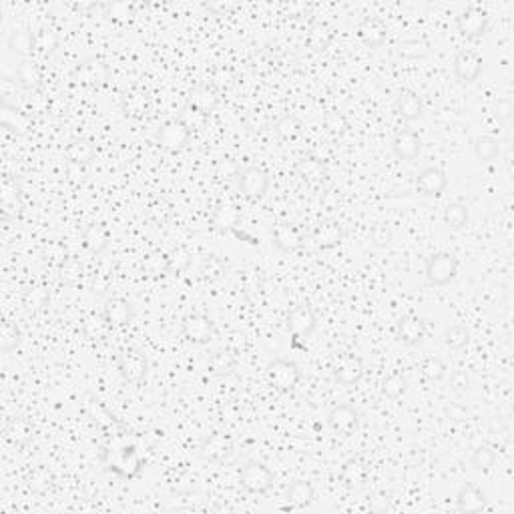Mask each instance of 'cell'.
I'll return each mask as SVG.
<instances>
[{
  "label": "cell",
  "instance_id": "83f0119b",
  "mask_svg": "<svg viewBox=\"0 0 514 514\" xmlns=\"http://www.w3.org/2000/svg\"><path fill=\"white\" fill-rule=\"evenodd\" d=\"M298 177L303 183H310V185H320L326 177H328V167L326 163L318 157H303L298 163Z\"/></svg>",
  "mask_w": 514,
  "mask_h": 514
},
{
  "label": "cell",
  "instance_id": "db71d44e",
  "mask_svg": "<svg viewBox=\"0 0 514 514\" xmlns=\"http://www.w3.org/2000/svg\"><path fill=\"white\" fill-rule=\"evenodd\" d=\"M392 229L388 227V225H376L374 229H372V243L376 247H388L392 243Z\"/></svg>",
  "mask_w": 514,
  "mask_h": 514
},
{
  "label": "cell",
  "instance_id": "4fadbf2b",
  "mask_svg": "<svg viewBox=\"0 0 514 514\" xmlns=\"http://www.w3.org/2000/svg\"><path fill=\"white\" fill-rule=\"evenodd\" d=\"M0 209L6 219L19 217L22 211V189L12 177H2L0 181Z\"/></svg>",
  "mask_w": 514,
  "mask_h": 514
},
{
  "label": "cell",
  "instance_id": "680465c9",
  "mask_svg": "<svg viewBox=\"0 0 514 514\" xmlns=\"http://www.w3.org/2000/svg\"><path fill=\"white\" fill-rule=\"evenodd\" d=\"M209 11H213V12H219V14H227V12H231V11H236L237 9V4L236 2H211V4H205Z\"/></svg>",
  "mask_w": 514,
  "mask_h": 514
},
{
  "label": "cell",
  "instance_id": "bcb514c9",
  "mask_svg": "<svg viewBox=\"0 0 514 514\" xmlns=\"http://www.w3.org/2000/svg\"><path fill=\"white\" fill-rule=\"evenodd\" d=\"M207 119H209V115H205L203 111L191 107V105L187 109H183L181 115H179V121H181L183 125L189 128L191 133L193 131H201V128L207 125Z\"/></svg>",
  "mask_w": 514,
  "mask_h": 514
},
{
  "label": "cell",
  "instance_id": "4dcf8cb0",
  "mask_svg": "<svg viewBox=\"0 0 514 514\" xmlns=\"http://www.w3.org/2000/svg\"><path fill=\"white\" fill-rule=\"evenodd\" d=\"M66 159L71 161V163H75V165H86V163H91V161L95 159V145L91 143V141L86 139H75L69 143V147H66Z\"/></svg>",
  "mask_w": 514,
  "mask_h": 514
},
{
  "label": "cell",
  "instance_id": "277c9868",
  "mask_svg": "<svg viewBox=\"0 0 514 514\" xmlns=\"http://www.w3.org/2000/svg\"><path fill=\"white\" fill-rule=\"evenodd\" d=\"M73 79L79 85L103 86L107 85L109 79H111V69L101 59H86L81 64H76Z\"/></svg>",
  "mask_w": 514,
  "mask_h": 514
},
{
  "label": "cell",
  "instance_id": "74e56055",
  "mask_svg": "<svg viewBox=\"0 0 514 514\" xmlns=\"http://www.w3.org/2000/svg\"><path fill=\"white\" fill-rule=\"evenodd\" d=\"M288 500L289 504H293L298 508L310 506L311 500H313V486L308 480L291 482L288 488Z\"/></svg>",
  "mask_w": 514,
  "mask_h": 514
},
{
  "label": "cell",
  "instance_id": "ba28073f",
  "mask_svg": "<svg viewBox=\"0 0 514 514\" xmlns=\"http://www.w3.org/2000/svg\"><path fill=\"white\" fill-rule=\"evenodd\" d=\"M360 410L352 404H340L328 414V424L330 428L340 434V436H352L360 426Z\"/></svg>",
  "mask_w": 514,
  "mask_h": 514
},
{
  "label": "cell",
  "instance_id": "603a6c76",
  "mask_svg": "<svg viewBox=\"0 0 514 514\" xmlns=\"http://www.w3.org/2000/svg\"><path fill=\"white\" fill-rule=\"evenodd\" d=\"M219 101H221L219 91L213 85H207V83L193 86L191 93H189V105L203 111L205 115L213 113L215 109L219 107Z\"/></svg>",
  "mask_w": 514,
  "mask_h": 514
},
{
  "label": "cell",
  "instance_id": "ab89813d",
  "mask_svg": "<svg viewBox=\"0 0 514 514\" xmlns=\"http://www.w3.org/2000/svg\"><path fill=\"white\" fill-rule=\"evenodd\" d=\"M332 29L326 22H316L310 29V34H308V44L316 53H323L332 43Z\"/></svg>",
  "mask_w": 514,
  "mask_h": 514
},
{
  "label": "cell",
  "instance_id": "816d5d0a",
  "mask_svg": "<svg viewBox=\"0 0 514 514\" xmlns=\"http://www.w3.org/2000/svg\"><path fill=\"white\" fill-rule=\"evenodd\" d=\"M81 278H83V266L76 259H66L61 268V279L64 283H76Z\"/></svg>",
  "mask_w": 514,
  "mask_h": 514
},
{
  "label": "cell",
  "instance_id": "f907efd6",
  "mask_svg": "<svg viewBox=\"0 0 514 514\" xmlns=\"http://www.w3.org/2000/svg\"><path fill=\"white\" fill-rule=\"evenodd\" d=\"M111 328H113V326L105 320V316H101V318L93 316V318H89V320L85 321V328H83V330H85L86 338H91V340H103Z\"/></svg>",
  "mask_w": 514,
  "mask_h": 514
},
{
  "label": "cell",
  "instance_id": "d4e9b609",
  "mask_svg": "<svg viewBox=\"0 0 514 514\" xmlns=\"http://www.w3.org/2000/svg\"><path fill=\"white\" fill-rule=\"evenodd\" d=\"M394 109H396L398 117L404 119V121H408V123L418 121V119L422 117V113H424L422 99H420L416 93H412V91L400 93L396 99V103H394Z\"/></svg>",
  "mask_w": 514,
  "mask_h": 514
},
{
  "label": "cell",
  "instance_id": "3957f363",
  "mask_svg": "<svg viewBox=\"0 0 514 514\" xmlns=\"http://www.w3.org/2000/svg\"><path fill=\"white\" fill-rule=\"evenodd\" d=\"M458 257L450 251H438L426 261V279L432 286H446L458 273Z\"/></svg>",
  "mask_w": 514,
  "mask_h": 514
},
{
  "label": "cell",
  "instance_id": "9f6ffc18",
  "mask_svg": "<svg viewBox=\"0 0 514 514\" xmlns=\"http://www.w3.org/2000/svg\"><path fill=\"white\" fill-rule=\"evenodd\" d=\"M514 115V103L510 99H500L498 103H496V119L500 121V123H508Z\"/></svg>",
  "mask_w": 514,
  "mask_h": 514
},
{
  "label": "cell",
  "instance_id": "6da1fadb",
  "mask_svg": "<svg viewBox=\"0 0 514 514\" xmlns=\"http://www.w3.org/2000/svg\"><path fill=\"white\" fill-rule=\"evenodd\" d=\"M266 372H268V380L271 388L281 392V394L291 392L301 380L300 366L288 360V358H276L273 362H269Z\"/></svg>",
  "mask_w": 514,
  "mask_h": 514
},
{
  "label": "cell",
  "instance_id": "9c48e42d",
  "mask_svg": "<svg viewBox=\"0 0 514 514\" xmlns=\"http://www.w3.org/2000/svg\"><path fill=\"white\" fill-rule=\"evenodd\" d=\"M189 137H191V131L185 127L181 121L177 119V121L165 123V125L159 128V133H157V143H159L161 149L177 153V151L185 149V145L189 143Z\"/></svg>",
  "mask_w": 514,
  "mask_h": 514
},
{
  "label": "cell",
  "instance_id": "9a60e30c",
  "mask_svg": "<svg viewBox=\"0 0 514 514\" xmlns=\"http://www.w3.org/2000/svg\"><path fill=\"white\" fill-rule=\"evenodd\" d=\"M343 236H346L343 225L338 219H326L313 229L311 241L318 249L323 251V249H333V247L340 246L343 241Z\"/></svg>",
  "mask_w": 514,
  "mask_h": 514
},
{
  "label": "cell",
  "instance_id": "c3c4849f",
  "mask_svg": "<svg viewBox=\"0 0 514 514\" xmlns=\"http://www.w3.org/2000/svg\"><path fill=\"white\" fill-rule=\"evenodd\" d=\"M406 378L402 374H390L386 376L384 382H382V394L386 398H392V400H396L400 398L404 392H406Z\"/></svg>",
  "mask_w": 514,
  "mask_h": 514
},
{
  "label": "cell",
  "instance_id": "2e32d148",
  "mask_svg": "<svg viewBox=\"0 0 514 514\" xmlns=\"http://www.w3.org/2000/svg\"><path fill=\"white\" fill-rule=\"evenodd\" d=\"M396 338L398 342L406 343V346H418L426 338V323L414 313H406L398 320Z\"/></svg>",
  "mask_w": 514,
  "mask_h": 514
},
{
  "label": "cell",
  "instance_id": "7402d4cb",
  "mask_svg": "<svg viewBox=\"0 0 514 514\" xmlns=\"http://www.w3.org/2000/svg\"><path fill=\"white\" fill-rule=\"evenodd\" d=\"M141 269H143V276H145V278H165V276L171 271V256L165 253V251H161V249H153V251H149L147 256L143 257Z\"/></svg>",
  "mask_w": 514,
  "mask_h": 514
},
{
  "label": "cell",
  "instance_id": "5bb4252c",
  "mask_svg": "<svg viewBox=\"0 0 514 514\" xmlns=\"http://www.w3.org/2000/svg\"><path fill=\"white\" fill-rule=\"evenodd\" d=\"M233 452V444L231 440L227 438L221 432H213V434H207L201 444H199V454L203 456L205 460L209 462H223L231 456Z\"/></svg>",
  "mask_w": 514,
  "mask_h": 514
},
{
  "label": "cell",
  "instance_id": "11a10c76",
  "mask_svg": "<svg viewBox=\"0 0 514 514\" xmlns=\"http://www.w3.org/2000/svg\"><path fill=\"white\" fill-rule=\"evenodd\" d=\"M127 111L131 115H147V99L141 95H133L127 99Z\"/></svg>",
  "mask_w": 514,
  "mask_h": 514
},
{
  "label": "cell",
  "instance_id": "484cf974",
  "mask_svg": "<svg viewBox=\"0 0 514 514\" xmlns=\"http://www.w3.org/2000/svg\"><path fill=\"white\" fill-rule=\"evenodd\" d=\"M386 26L384 22L378 21L374 16H368L364 21L360 22L358 26V34L362 39V43L368 44L370 49H378L386 43Z\"/></svg>",
  "mask_w": 514,
  "mask_h": 514
},
{
  "label": "cell",
  "instance_id": "5b68a950",
  "mask_svg": "<svg viewBox=\"0 0 514 514\" xmlns=\"http://www.w3.org/2000/svg\"><path fill=\"white\" fill-rule=\"evenodd\" d=\"M237 187L249 199L263 197L269 189V175L261 167H246L237 173Z\"/></svg>",
  "mask_w": 514,
  "mask_h": 514
},
{
  "label": "cell",
  "instance_id": "d6986e66",
  "mask_svg": "<svg viewBox=\"0 0 514 514\" xmlns=\"http://www.w3.org/2000/svg\"><path fill=\"white\" fill-rule=\"evenodd\" d=\"M271 239H273V246L278 247L279 251H283V253H293V251L301 249L303 243H306L300 229H298L296 225L289 223H279L278 227L273 229Z\"/></svg>",
  "mask_w": 514,
  "mask_h": 514
},
{
  "label": "cell",
  "instance_id": "681fc988",
  "mask_svg": "<svg viewBox=\"0 0 514 514\" xmlns=\"http://www.w3.org/2000/svg\"><path fill=\"white\" fill-rule=\"evenodd\" d=\"M420 370H422V376L426 380H430V382H440L446 376V364L440 358H434V356L426 358L422 362V366H420Z\"/></svg>",
  "mask_w": 514,
  "mask_h": 514
},
{
  "label": "cell",
  "instance_id": "7dc6e473",
  "mask_svg": "<svg viewBox=\"0 0 514 514\" xmlns=\"http://www.w3.org/2000/svg\"><path fill=\"white\" fill-rule=\"evenodd\" d=\"M496 464V452L490 446H478L472 452V466L478 472H486Z\"/></svg>",
  "mask_w": 514,
  "mask_h": 514
},
{
  "label": "cell",
  "instance_id": "52a82bcc",
  "mask_svg": "<svg viewBox=\"0 0 514 514\" xmlns=\"http://www.w3.org/2000/svg\"><path fill=\"white\" fill-rule=\"evenodd\" d=\"M288 328L296 338L308 340L311 333L316 332V328H318V316H316V311L311 310V306L300 303V306H296L293 310L289 311Z\"/></svg>",
  "mask_w": 514,
  "mask_h": 514
},
{
  "label": "cell",
  "instance_id": "e575fe53",
  "mask_svg": "<svg viewBox=\"0 0 514 514\" xmlns=\"http://www.w3.org/2000/svg\"><path fill=\"white\" fill-rule=\"evenodd\" d=\"M342 480L348 486H362L368 480V468L360 458H348L342 464Z\"/></svg>",
  "mask_w": 514,
  "mask_h": 514
},
{
  "label": "cell",
  "instance_id": "f6af8a7d",
  "mask_svg": "<svg viewBox=\"0 0 514 514\" xmlns=\"http://www.w3.org/2000/svg\"><path fill=\"white\" fill-rule=\"evenodd\" d=\"M227 271V263H225L221 257L217 256H209L205 257L203 263H201V276H203L207 281H217L221 279Z\"/></svg>",
  "mask_w": 514,
  "mask_h": 514
},
{
  "label": "cell",
  "instance_id": "7c38bea8",
  "mask_svg": "<svg viewBox=\"0 0 514 514\" xmlns=\"http://www.w3.org/2000/svg\"><path fill=\"white\" fill-rule=\"evenodd\" d=\"M448 187V175L442 167H426L416 175V189L426 197H440Z\"/></svg>",
  "mask_w": 514,
  "mask_h": 514
},
{
  "label": "cell",
  "instance_id": "8fae6325",
  "mask_svg": "<svg viewBox=\"0 0 514 514\" xmlns=\"http://www.w3.org/2000/svg\"><path fill=\"white\" fill-rule=\"evenodd\" d=\"M488 14L480 9H466L456 19V29L466 39H480L488 31Z\"/></svg>",
  "mask_w": 514,
  "mask_h": 514
},
{
  "label": "cell",
  "instance_id": "44dd1931",
  "mask_svg": "<svg viewBox=\"0 0 514 514\" xmlns=\"http://www.w3.org/2000/svg\"><path fill=\"white\" fill-rule=\"evenodd\" d=\"M456 506L460 513H480L486 506V494L476 484H462L460 490L456 494Z\"/></svg>",
  "mask_w": 514,
  "mask_h": 514
},
{
  "label": "cell",
  "instance_id": "ac0fdd59",
  "mask_svg": "<svg viewBox=\"0 0 514 514\" xmlns=\"http://www.w3.org/2000/svg\"><path fill=\"white\" fill-rule=\"evenodd\" d=\"M336 382L346 388H353V386L360 384V380L364 378V364H362V358L360 356H346L340 366L336 368Z\"/></svg>",
  "mask_w": 514,
  "mask_h": 514
},
{
  "label": "cell",
  "instance_id": "f5cc1de1",
  "mask_svg": "<svg viewBox=\"0 0 514 514\" xmlns=\"http://www.w3.org/2000/svg\"><path fill=\"white\" fill-rule=\"evenodd\" d=\"M450 386H452V390H454V392H458V394H466L472 386L470 376L466 374L464 370H456V372H452V376H450Z\"/></svg>",
  "mask_w": 514,
  "mask_h": 514
},
{
  "label": "cell",
  "instance_id": "d590c367",
  "mask_svg": "<svg viewBox=\"0 0 514 514\" xmlns=\"http://www.w3.org/2000/svg\"><path fill=\"white\" fill-rule=\"evenodd\" d=\"M474 155L480 163H493L500 155V145L498 139H494L493 135H480L474 141Z\"/></svg>",
  "mask_w": 514,
  "mask_h": 514
},
{
  "label": "cell",
  "instance_id": "30bf717a",
  "mask_svg": "<svg viewBox=\"0 0 514 514\" xmlns=\"http://www.w3.org/2000/svg\"><path fill=\"white\" fill-rule=\"evenodd\" d=\"M482 56L474 51H460L456 54L454 63H452V69H454V75L460 83H466L470 85L474 81H478V76L482 75Z\"/></svg>",
  "mask_w": 514,
  "mask_h": 514
},
{
  "label": "cell",
  "instance_id": "f1b7e54d",
  "mask_svg": "<svg viewBox=\"0 0 514 514\" xmlns=\"http://www.w3.org/2000/svg\"><path fill=\"white\" fill-rule=\"evenodd\" d=\"M41 69L39 64L31 61V59H24L19 66H16V73H14V83L21 86V89H36L41 85Z\"/></svg>",
  "mask_w": 514,
  "mask_h": 514
},
{
  "label": "cell",
  "instance_id": "1f68e13d",
  "mask_svg": "<svg viewBox=\"0 0 514 514\" xmlns=\"http://www.w3.org/2000/svg\"><path fill=\"white\" fill-rule=\"evenodd\" d=\"M273 131H276V135L281 141H296L303 135V123L296 115H283V117L276 121Z\"/></svg>",
  "mask_w": 514,
  "mask_h": 514
},
{
  "label": "cell",
  "instance_id": "8992f818",
  "mask_svg": "<svg viewBox=\"0 0 514 514\" xmlns=\"http://www.w3.org/2000/svg\"><path fill=\"white\" fill-rule=\"evenodd\" d=\"M183 336L193 343H209L215 338V321L205 313H191L183 320Z\"/></svg>",
  "mask_w": 514,
  "mask_h": 514
},
{
  "label": "cell",
  "instance_id": "836d02e7",
  "mask_svg": "<svg viewBox=\"0 0 514 514\" xmlns=\"http://www.w3.org/2000/svg\"><path fill=\"white\" fill-rule=\"evenodd\" d=\"M9 49L19 56H31L34 53V32L29 29H16L9 36Z\"/></svg>",
  "mask_w": 514,
  "mask_h": 514
},
{
  "label": "cell",
  "instance_id": "6f0895ef",
  "mask_svg": "<svg viewBox=\"0 0 514 514\" xmlns=\"http://www.w3.org/2000/svg\"><path fill=\"white\" fill-rule=\"evenodd\" d=\"M326 127L330 128V133H333V135H340V133H343V128L348 127V123L340 113H330L326 117Z\"/></svg>",
  "mask_w": 514,
  "mask_h": 514
},
{
  "label": "cell",
  "instance_id": "ee69618b",
  "mask_svg": "<svg viewBox=\"0 0 514 514\" xmlns=\"http://www.w3.org/2000/svg\"><path fill=\"white\" fill-rule=\"evenodd\" d=\"M21 343V330L16 328V323L4 320L0 326V350L2 352H12L16 346Z\"/></svg>",
  "mask_w": 514,
  "mask_h": 514
},
{
  "label": "cell",
  "instance_id": "b9f144b4",
  "mask_svg": "<svg viewBox=\"0 0 514 514\" xmlns=\"http://www.w3.org/2000/svg\"><path fill=\"white\" fill-rule=\"evenodd\" d=\"M2 127L11 128V131H19V133H24L26 127H29V119L24 117V113L16 111V107H11L9 103L2 101Z\"/></svg>",
  "mask_w": 514,
  "mask_h": 514
},
{
  "label": "cell",
  "instance_id": "7a4b0ae2",
  "mask_svg": "<svg viewBox=\"0 0 514 514\" xmlns=\"http://www.w3.org/2000/svg\"><path fill=\"white\" fill-rule=\"evenodd\" d=\"M239 482L251 494H268L273 486V474L266 464L257 460H247L239 468Z\"/></svg>",
  "mask_w": 514,
  "mask_h": 514
},
{
  "label": "cell",
  "instance_id": "f35d334b",
  "mask_svg": "<svg viewBox=\"0 0 514 514\" xmlns=\"http://www.w3.org/2000/svg\"><path fill=\"white\" fill-rule=\"evenodd\" d=\"M207 364H209V370H211L215 376H229L233 374L237 362L231 352H227V350H215V352L209 356Z\"/></svg>",
  "mask_w": 514,
  "mask_h": 514
},
{
  "label": "cell",
  "instance_id": "60d3db41",
  "mask_svg": "<svg viewBox=\"0 0 514 514\" xmlns=\"http://www.w3.org/2000/svg\"><path fill=\"white\" fill-rule=\"evenodd\" d=\"M442 342L450 350H462L464 346H468V342H470V332H468V328H464L460 323H454V326H448L444 330Z\"/></svg>",
  "mask_w": 514,
  "mask_h": 514
},
{
  "label": "cell",
  "instance_id": "e0dca14e",
  "mask_svg": "<svg viewBox=\"0 0 514 514\" xmlns=\"http://www.w3.org/2000/svg\"><path fill=\"white\" fill-rule=\"evenodd\" d=\"M149 370V364L145 360V356H141L139 352H125L119 360V372L123 376V380L128 384H137L141 382L145 374Z\"/></svg>",
  "mask_w": 514,
  "mask_h": 514
},
{
  "label": "cell",
  "instance_id": "ffe728a7",
  "mask_svg": "<svg viewBox=\"0 0 514 514\" xmlns=\"http://www.w3.org/2000/svg\"><path fill=\"white\" fill-rule=\"evenodd\" d=\"M420 149H422V143H420V137H418L414 131H398L396 137L392 141V151L400 161H410L418 159L420 155Z\"/></svg>",
  "mask_w": 514,
  "mask_h": 514
},
{
  "label": "cell",
  "instance_id": "cb8c5ba5",
  "mask_svg": "<svg viewBox=\"0 0 514 514\" xmlns=\"http://www.w3.org/2000/svg\"><path fill=\"white\" fill-rule=\"evenodd\" d=\"M103 316L111 326L123 328L133 320V306L125 298H111V300L105 301Z\"/></svg>",
  "mask_w": 514,
  "mask_h": 514
},
{
  "label": "cell",
  "instance_id": "d6a6232c",
  "mask_svg": "<svg viewBox=\"0 0 514 514\" xmlns=\"http://www.w3.org/2000/svg\"><path fill=\"white\" fill-rule=\"evenodd\" d=\"M211 219H213V225L217 229H221V231H233L237 225H239L241 213H239V209H237L236 205L225 203L215 207Z\"/></svg>",
  "mask_w": 514,
  "mask_h": 514
},
{
  "label": "cell",
  "instance_id": "f546056e",
  "mask_svg": "<svg viewBox=\"0 0 514 514\" xmlns=\"http://www.w3.org/2000/svg\"><path fill=\"white\" fill-rule=\"evenodd\" d=\"M442 219H444V225H446L448 229L460 231V229H464L466 223H468L470 211H468V207L462 203V201H452V203L446 205Z\"/></svg>",
  "mask_w": 514,
  "mask_h": 514
},
{
  "label": "cell",
  "instance_id": "8d00e7d4",
  "mask_svg": "<svg viewBox=\"0 0 514 514\" xmlns=\"http://www.w3.org/2000/svg\"><path fill=\"white\" fill-rule=\"evenodd\" d=\"M59 49V34L53 29H41L34 32V53L41 54L43 59L53 56Z\"/></svg>",
  "mask_w": 514,
  "mask_h": 514
},
{
  "label": "cell",
  "instance_id": "4316f807",
  "mask_svg": "<svg viewBox=\"0 0 514 514\" xmlns=\"http://www.w3.org/2000/svg\"><path fill=\"white\" fill-rule=\"evenodd\" d=\"M83 243H85V247L91 253L99 256V253H103L109 247V243H111V233H109V229L105 225H86L85 231H83Z\"/></svg>",
  "mask_w": 514,
  "mask_h": 514
},
{
  "label": "cell",
  "instance_id": "7bdbcfd3",
  "mask_svg": "<svg viewBox=\"0 0 514 514\" xmlns=\"http://www.w3.org/2000/svg\"><path fill=\"white\" fill-rule=\"evenodd\" d=\"M430 51V44L422 39H406L398 44V54L404 59H424Z\"/></svg>",
  "mask_w": 514,
  "mask_h": 514
}]
</instances>
